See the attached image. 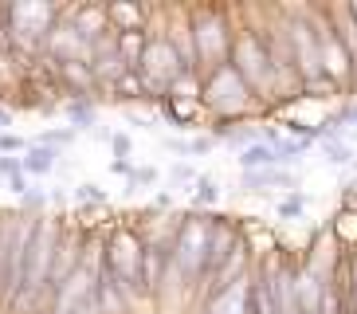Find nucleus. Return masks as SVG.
<instances>
[{
	"instance_id": "nucleus-14",
	"label": "nucleus",
	"mask_w": 357,
	"mask_h": 314,
	"mask_svg": "<svg viewBox=\"0 0 357 314\" xmlns=\"http://www.w3.org/2000/svg\"><path fill=\"white\" fill-rule=\"evenodd\" d=\"M106 20H110V31H137V28H149L146 24V8L137 4H106Z\"/></svg>"
},
{
	"instance_id": "nucleus-8",
	"label": "nucleus",
	"mask_w": 357,
	"mask_h": 314,
	"mask_svg": "<svg viewBox=\"0 0 357 314\" xmlns=\"http://www.w3.org/2000/svg\"><path fill=\"white\" fill-rule=\"evenodd\" d=\"M169 240L173 236H158L142 248V275H137L142 299H158L161 287H169Z\"/></svg>"
},
{
	"instance_id": "nucleus-12",
	"label": "nucleus",
	"mask_w": 357,
	"mask_h": 314,
	"mask_svg": "<svg viewBox=\"0 0 357 314\" xmlns=\"http://www.w3.org/2000/svg\"><path fill=\"white\" fill-rule=\"evenodd\" d=\"M149 40H153V31H149V28L118 31L114 47H118V55H122V63H126V67H137V63H142V55H146V47H149Z\"/></svg>"
},
{
	"instance_id": "nucleus-27",
	"label": "nucleus",
	"mask_w": 357,
	"mask_h": 314,
	"mask_svg": "<svg viewBox=\"0 0 357 314\" xmlns=\"http://www.w3.org/2000/svg\"><path fill=\"white\" fill-rule=\"evenodd\" d=\"M153 181H158V169H153V165H142V169H134L130 188H146V185H153Z\"/></svg>"
},
{
	"instance_id": "nucleus-5",
	"label": "nucleus",
	"mask_w": 357,
	"mask_h": 314,
	"mask_svg": "<svg viewBox=\"0 0 357 314\" xmlns=\"http://www.w3.org/2000/svg\"><path fill=\"white\" fill-rule=\"evenodd\" d=\"M189 24H192V47H197V71L200 75L231 59V40H236V31H231V24H228V12L200 8L189 16Z\"/></svg>"
},
{
	"instance_id": "nucleus-22",
	"label": "nucleus",
	"mask_w": 357,
	"mask_h": 314,
	"mask_svg": "<svg viewBox=\"0 0 357 314\" xmlns=\"http://www.w3.org/2000/svg\"><path fill=\"white\" fill-rule=\"evenodd\" d=\"M0 177H4V181H12V177H28V173H24V157L0 154Z\"/></svg>"
},
{
	"instance_id": "nucleus-25",
	"label": "nucleus",
	"mask_w": 357,
	"mask_h": 314,
	"mask_svg": "<svg viewBox=\"0 0 357 314\" xmlns=\"http://www.w3.org/2000/svg\"><path fill=\"white\" fill-rule=\"evenodd\" d=\"M342 291H346V303H349V311L357 314V255H354V263H349V283H337Z\"/></svg>"
},
{
	"instance_id": "nucleus-19",
	"label": "nucleus",
	"mask_w": 357,
	"mask_h": 314,
	"mask_svg": "<svg viewBox=\"0 0 357 314\" xmlns=\"http://www.w3.org/2000/svg\"><path fill=\"white\" fill-rule=\"evenodd\" d=\"M216 200H220V188H216V181L212 177H197L192 181V209H212V204H216Z\"/></svg>"
},
{
	"instance_id": "nucleus-4",
	"label": "nucleus",
	"mask_w": 357,
	"mask_h": 314,
	"mask_svg": "<svg viewBox=\"0 0 357 314\" xmlns=\"http://www.w3.org/2000/svg\"><path fill=\"white\" fill-rule=\"evenodd\" d=\"M231 67L243 75V83L252 87L255 98L275 94V67H271V52H267V36L259 28H240L231 40Z\"/></svg>"
},
{
	"instance_id": "nucleus-34",
	"label": "nucleus",
	"mask_w": 357,
	"mask_h": 314,
	"mask_svg": "<svg viewBox=\"0 0 357 314\" xmlns=\"http://www.w3.org/2000/svg\"><path fill=\"white\" fill-rule=\"evenodd\" d=\"M153 204H158V209H173V193H158V197H153Z\"/></svg>"
},
{
	"instance_id": "nucleus-16",
	"label": "nucleus",
	"mask_w": 357,
	"mask_h": 314,
	"mask_svg": "<svg viewBox=\"0 0 357 314\" xmlns=\"http://www.w3.org/2000/svg\"><path fill=\"white\" fill-rule=\"evenodd\" d=\"M55 161H59V149H47V146H36L32 142V149L24 154V173L28 177H47L55 169Z\"/></svg>"
},
{
	"instance_id": "nucleus-21",
	"label": "nucleus",
	"mask_w": 357,
	"mask_h": 314,
	"mask_svg": "<svg viewBox=\"0 0 357 314\" xmlns=\"http://www.w3.org/2000/svg\"><path fill=\"white\" fill-rule=\"evenodd\" d=\"M75 142V130L71 126H52V130H43L40 137H36V146H47V149H63Z\"/></svg>"
},
{
	"instance_id": "nucleus-26",
	"label": "nucleus",
	"mask_w": 357,
	"mask_h": 314,
	"mask_svg": "<svg viewBox=\"0 0 357 314\" xmlns=\"http://www.w3.org/2000/svg\"><path fill=\"white\" fill-rule=\"evenodd\" d=\"M303 204H306V197H287L283 204H279V216H283V220H298V216H303Z\"/></svg>"
},
{
	"instance_id": "nucleus-11",
	"label": "nucleus",
	"mask_w": 357,
	"mask_h": 314,
	"mask_svg": "<svg viewBox=\"0 0 357 314\" xmlns=\"http://www.w3.org/2000/svg\"><path fill=\"white\" fill-rule=\"evenodd\" d=\"M161 118H165L169 126H177V130H189L192 122L200 118V110H204V103H189V98H161Z\"/></svg>"
},
{
	"instance_id": "nucleus-17",
	"label": "nucleus",
	"mask_w": 357,
	"mask_h": 314,
	"mask_svg": "<svg viewBox=\"0 0 357 314\" xmlns=\"http://www.w3.org/2000/svg\"><path fill=\"white\" fill-rule=\"evenodd\" d=\"M67 118H71V130H95V98H67Z\"/></svg>"
},
{
	"instance_id": "nucleus-13",
	"label": "nucleus",
	"mask_w": 357,
	"mask_h": 314,
	"mask_svg": "<svg viewBox=\"0 0 357 314\" xmlns=\"http://www.w3.org/2000/svg\"><path fill=\"white\" fill-rule=\"evenodd\" d=\"M110 91H114L118 98H126V103H134V98H137V103H142V98H158V103H161V94L153 91V83H149V79L137 71V67H130V71L122 75V79H118Z\"/></svg>"
},
{
	"instance_id": "nucleus-7",
	"label": "nucleus",
	"mask_w": 357,
	"mask_h": 314,
	"mask_svg": "<svg viewBox=\"0 0 357 314\" xmlns=\"http://www.w3.org/2000/svg\"><path fill=\"white\" fill-rule=\"evenodd\" d=\"M310 20H314V31H318V52H322V75L326 79H334L337 87H346L349 79L357 75V63L349 55V47L342 43V36L334 31L330 16L326 12H310Z\"/></svg>"
},
{
	"instance_id": "nucleus-35",
	"label": "nucleus",
	"mask_w": 357,
	"mask_h": 314,
	"mask_svg": "<svg viewBox=\"0 0 357 314\" xmlns=\"http://www.w3.org/2000/svg\"><path fill=\"white\" fill-rule=\"evenodd\" d=\"M337 122H354L357 126V106H346V110L337 114Z\"/></svg>"
},
{
	"instance_id": "nucleus-6",
	"label": "nucleus",
	"mask_w": 357,
	"mask_h": 314,
	"mask_svg": "<svg viewBox=\"0 0 357 314\" xmlns=\"http://www.w3.org/2000/svg\"><path fill=\"white\" fill-rule=\"evenodd\" d=\"M142 248H146V236H137L134 228H114L110 240L102 244V267L114 275L134 299H142V287H137V275H142Z\"/></svg>"
},
{
	"instance_id": "nucleus-31",
	"label": "nucleus",
	"mask_w": 357,
	"mask_h": 314,
	"mask_svg": "<svg viewBox=\"0 0 357 314\" xmlns=\"http://www.w3.org/2000/svg\"><path fill=\"white\" fill-rule=\"evenodd\" d=\"M169 177H173V181H197V173H192L189 161H177V165L169 169Z\"/></svg>"
},
{
	"instance_id": "nucleus-24",
	"label": "nucleus",
	"mask_w": 357,
	"mask_h": 314,
	"mask_svg": "<svg viewBox=\"0 0 357 314\" xmlns=\"http://www.w3.org/2000/svg\"><path fill=\"white\" fill-rule=\"evenodd\" d=\"M28 154V149H32V142H24V137H16L12 134V130H4V134H0V154Z\"/></svg>"
},
{
	"instance_id": "nucleus-32",
	"label": "nucleus",
	"mask_w": 357,
	"mask_h": 314,
	"mask_svg": "<svg viewBox=\"0 0 357 314\" xmlns=\"http://www.w3.org/2000/svg\"><path fill=\"white\" fill-rule=\"evenodd\" d=\"M8 193H12V197H24V193H28V177H12L8 181Z\"/></svg>"
},
{
	"instance_id": "nucleus-10",
	"label": "nucleus",
	"mask_w": 357,
	"mask_h": 314,
	"mask_svg": "<svg viewBox=\"0 0 357 314\" xmlns=\"http://www.w3.org/2000/svg\"><path fill=\"white\" fill-rule=\"evenodd\" d=\"M204 314H252V275L204 299Z\"/></svg>"
},
{
	"instance_id": "nucleus-33",
	"label": "nucleus",
	"mask_w": 357,
	"mask_h": 314,
	"mask_svg": "<svg viewBox=\"0 0 357 314\" xmlns=\"http://www.w3.org/2000/svg\"><path fill=\"white\" fill-rule=\"evenodd\" d=\"M110 169H114L118 177H134V165H130V161H118V157H114V165H110Z\"/></svg>"
},
{
	"instance_id": "nucleus-18",
	"label": "nucleus",
	"mask_w": 357,
	"mask_h": 314,
	"mask_svg": "<svg viewBox=\"0 0 357 314\" xmlns=\"http://www.w3.org/2000/svg\"><path fill=\"white\" fill-rule=\"evenodd\" d=\"M287 173L283 169H259V173H243V188H252V193H263V188L271 185H287Z\"/></svg>"
},
{
	"instance_id": "nucleus-23",
	"label": "nucleus",
	"mask_w": 357,
	"mask_h": 314,
	"mask_svg": "<svg viewBox=\"0 0 357 314\" xmlns=\"http://www.w3.org/2000/svg\"><path fill=\"white\" fill-rule=\"evenodd\" d=\"M20 204H24V216H28V212H43L52 204V193H32V188H28L20 197Z\"/></svg>"
},
{
	"instance_id": "nucleus-3",
	"label": "nucleus",
	"mask_w": 357,
	"mask_h": 314,
	"mask_svg": "<svg viewBox=\"0 0 357 314\" xmlns=\"http://www.w3.org/2000/svg\"><path fill=\"white\" fill-rule=\"evenodd\" d=\"M200 103L216 122H236L240 114H248V106L255 103L252 87L243 83V75L231 67V63H220L212 71L200 75Z\"/></svg>"
},
{
	"instance_id": "nucleus-1",
	"label": "nucleus",
	"mask_w": 357,
	"mask_h": 314,
	"mask_svg": "<svg viewBox=\"0 0 357 314\" xmlns=\"http://www.w3.org/2000/svg\"><path fill=\"white\" fill-rule=\"evenodd\" d=\"M59 232H63V224L36 216V232L28 240V251H24V283H20V294L12 299V311H24V314L43 311V294H52V267H55Z\"/></svg>"
},
{
	"instance_id": "nucleus-37",
	"label": "nucleus",
	"mask_w": 357,
	"mask_h": 314,
	"mask_svg": "<svg viewBox=\"0 0 357 314\" xmlns=\"http://www.w3.org/2000/svg\"><path fill=\"white\" fill-rule=\"evenodd\" d=\"M349 16H354V20H357V4H349Z\"/></svg>"
},
{
	"instance_id": "nucleus-38",
	"label": "nucleus",
	"mask_w": 357,
	"mask_h": 314,
	"mask_svg": "<svg viewBox=\"0 0 357 314\" xmlns=\"http://www.w3.org/2000/svg\"><path fill=\"white\" fill-rule=\"evenodd\" d=\"M36 314H52V311H36Z\"/></svg>"
},
{
	"instance_id": "nucleus-15",
	"label": "nucleus",
	"mask_w": 357,
	"mask_h": 314,
	"mask_svg": "<svg viewBox=\"0 0 357 314\" xmlns=\"http://www.w3.org/2000/svg\"><path fill=\"white\" fill-rule=\"evenodd\" d=\"M240 169H243V173L279 169V154H275V146H267V142H255V146H248V149L240 154Z\"/></svg>"
},
{
	"instance_id": "nucleus-29",
	"label": "nucleus",
	"mask_w": 357,
	"mask_h": 314,
	"mask_svg": "<svg viewBox=\"0 0 357 314\" xmlns=\"http://www.w3.org/2000/svg\"><path fill=\"white\" fill-rule=\"evenodd\" d=\"M326 157H330L334 165H346V161H349L354 154H349V149L342 146V142H326Z\"/></svg>"
},
{
	"instance_id": "nucleus-9",
	"label": "nucleus",
	"mask_w": 357,
	"mask_h": 314,
	"mask_svg": "<svg viewBox=\"0 0 357 314\" xmlns=\"http://www.w3.org/2000/svg\"><path fill=\"white\" fill-rule=\"evenodd\" d=\"M263 283H267L279 314H303V306H298V267L294 263H287V260L267 263L263 267Z\"/></svg>"
},
{
	"instance_id": "nucleus-36",
	"label": "nucleus",
	"mask_w": 357,
	"mask_h": 314,
	"mask_svg": "<svg viewBox=\"0 0 357 314\" xmlns=\"http://www.w3.org/2000/svg\"><path fill=\"white\" fill-rule=\"evenodd\" d=\"M4 126H12V110H8V106H0V134H4Z\"/></svg>"
},
{
	"instance_id": "nucleus-20",
	"label": "nucleus",
	"mask_w": 357,
	"mask_h": 314,
	"mask_svg": "<svg viewBox=\"0 0 357 314\" xmlns=\"http://www.w3.org/2000/svg\"><path fill=\"white\" fill-rule=\"evenodd\" d=\"M71 200H75V204H110L106 188L95 185V181H83V185H75V188H71Z\"/></svg>"
},
{
	"instance_id": "nucleus-2",
	"label": "nucleus",
	"mask_w": 357,
	"mask_h": 314,
	"mask_svg": "<svg viewBox=\"0 0 357 314\" xmlns=\"http://www.w3.org/2000/svg\"><path fill=\"white\" fill-rule=\"evenodd\" d=\"M204 260H208V216H185L169 240V283L173 275L181 279V287L204 283Z\"/></svg>"
},
{
	"instance_id": "nucleus-30",
	"label": "nucleus",
	"mask_w": 357,
	"mask_h": 314,
	"mask_svg": "<svg viewBox=\"0 0 357 314\" xmlns=\"http://www.w3.org/2000/svg\"><path fill=\"white\" fill-rule=\"evenodd\" d=\"M110 149L118 154V161H126L130 157V137L126 134H110Z\"/></svg>"
},
{
	"instance_id": "nucleus-28",
	"label": "nucleus",
	"mask_w": 357,
	"mask_h": 314,
	"mask_svg": "<svg viewBox=\"0 0 357 314\" xmlns=\"http://www.w3.org/2000/svg\"><path fill=\"white\" fill-rule=\"evenodd\" d=\"M212 149H216V134L189 137V154H212Z\"/></svg>"
}]
</instances>
